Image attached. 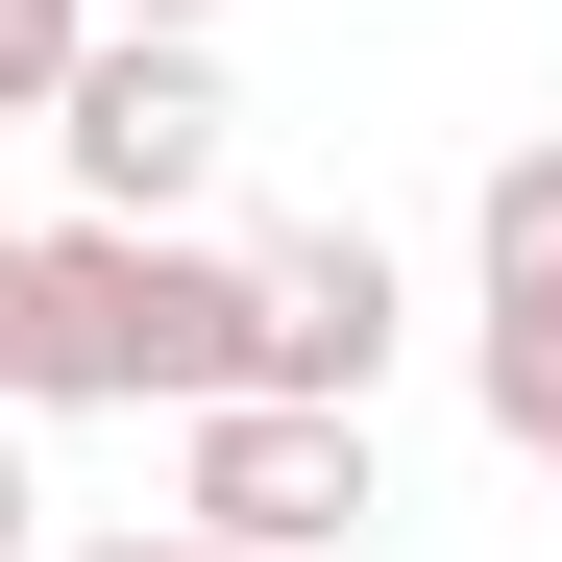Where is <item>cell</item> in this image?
<instances>
[{
    "label": "cell",
    "mask_w": 562,
    "mask_h": 562,
    "mask_svg": "<svg viewBox=\"0 0 562 562\" xmlns=\"http://www.w3.org/2000/svg\"><path fill=\"white\" fill-rule=\"evenodd\" d=\"M171 514L245 538V562H342L367 514H392V464H367L342 392H196V416H171Z\"/></svg>",
    "instance_id": "obj_3"
},
{
    "label": "cell",
    "mask_w": 562,
    "mask_h": 562,
    "mask_svg": "<svg viewBox=\"0 0 562 562\" xmlns=\"http://www.w3.org/2000/svg\"><path fill=\"white\" fill-rule=\"evenodd\" d=\"M99 49V0H0V123H49V74Z\"/></svg>",
    "instance_id": "obj_6"
},
{
    "label": "cell",
    "mask_w": 562,
    "mask_h": 562,
    "mask_svg": "<svg viewBox=\"0 0 562 562\" xmlns=\"http://www.w3.org/2000/svg\"><path fill=\"white\" fill-rule=\"evenodd\" d=\"M0 562H49V490H25V416H0Z\"/></svg>",
    "instance_id": "obj_7"
},
{
    "label": "cell",
    "mask_w": 562,
    "mask_h": 562,
    "mask_svg": "<svg viewBox=\"0 0 562 562\" xmlns=\"http://www.w3.org/2000/svg\"><path fill=\"white\" fill-rule=\"evenodd\" d=\"M0 416H25V245H0Z\"/></svg>",
    "instance_id": "obj_9"
},
{
    "label": "cell",
    "mask_w": 562,
    "mask_h": 562,
    "mask_svg": "<svg viewBox=\"0 0 562 562\" xmlns=\"http://www.w3.org/2000/svg\"><path fill=\"white\" fill-rule=\"evenodd\" d=\"M74 562H245V538H196V514H171V538H74Z\"/></svg>",
    "instance_id": "obj_8"
},
{
    "label": "cell",
    "mask_w": 562,
    "mask_h": 562,
    "mask_svg": "<svg viewBox=\"0 0 562 562\" xmlns=\"http://www.w3.org/2000/svg\"><path fill=\"white\" fill-rule=\"evenodd\" d=\"M562 367V147H490V196H464V392H490V440L538 416Z\"/></svg>",
    "instance_id": "obj_5"
},
{
    "label": "cell",
    "mask_w": 562,
    "mask_h": 562,
    "mask_svg": "<svg viewBox=\"0 0 562 562\" xmlns=\"http://www.w3.org/2000/svg\"><path fill=\"white\" fill-rule=\"evenodd\" d=\"M196 392H245V245L25 221V416H196Z\"/></svg>",
    "instance_id": "obj_1"
},
{
    "label": "cell",
    "mask_w": 562,
    "mask_h": 562,
    "mask_svg": "<svg viewBox=\"0 0 562 562\" xmlns=\"http://www.w3.org/2000/svg\"><path fill=\"white\" fill-rule=\"evenodd\" d=\"M49 147H74V221H196L221 147H245L221 25H99V49L49 74Z\"/></svg>",
    "instance_id": "obj_2"
},
{
    "label": "cell",
    "mask_w": 562,
    "mask_h": 562,
    "mask_svg": "<svg viewBox=\"0 0 562 562\" xmlns=\"http://www.w3.org/2000/svg\"><path fill=\"white\" fill-rule=\"evenodd\" d=\"M99 25H221V0H99Z\"/></svg>",
    "instance_id": "obj_11"
},
{
    "label": "cell",
    "mask_w": 562,
    "mask_h": 562,
    "mask_svg": "<svg viewBox=\"0 0 562 562\" xmlns=\"http://www.w3.org/2000/svg\"><path fill=\"white\" fill-rule=\"evenodd\" d=\"M392 342H416V294H392V245L367 221H294V245H245V392H392Z\"/></svg>",
    "instance_id": "obj_4"
},
{
    "label": "cell",
    "mask_w": 562,
    "mask_h": 562,
    "mask_svg": "<svg viewBox=\"0 0 562 562\" xmlns=\"http://www.w3.org/2000/svg\"><path fill=\"white\" fill-rule=\"evenodd\" d=\"M514 464H538V490H562V367H538V416H514Z\"/></svg>",
    "instance_id": "obj_10"
}]
</instances>
